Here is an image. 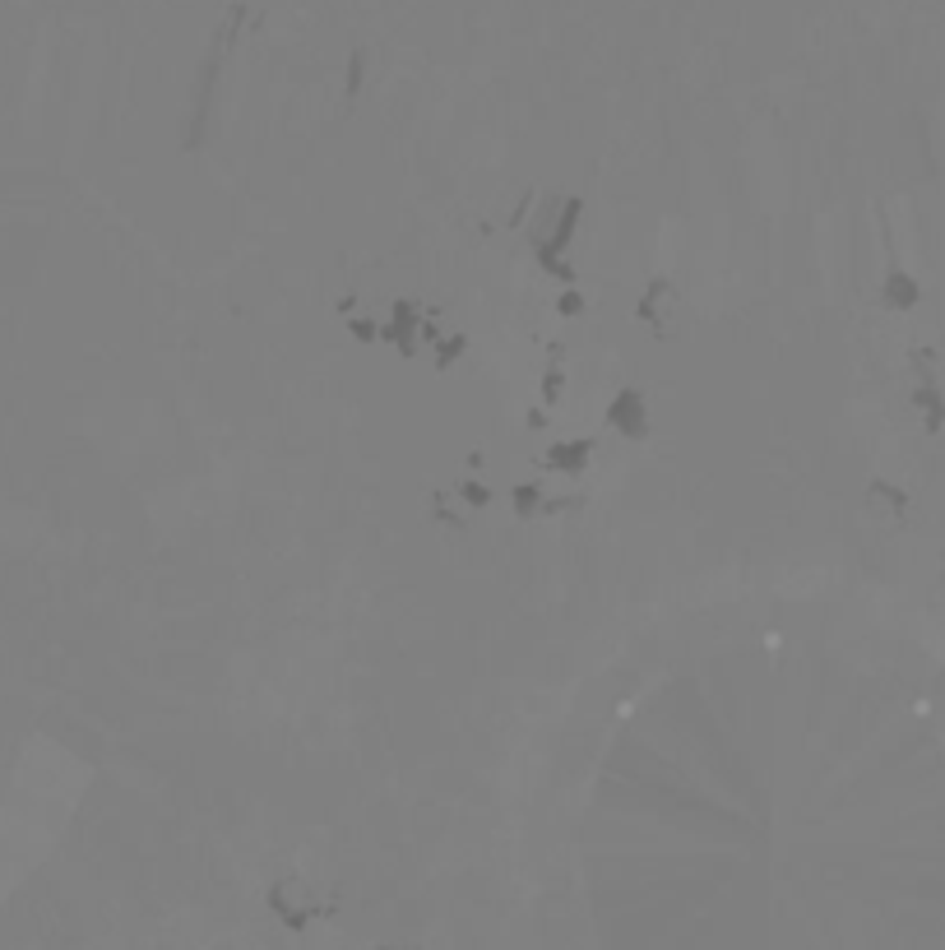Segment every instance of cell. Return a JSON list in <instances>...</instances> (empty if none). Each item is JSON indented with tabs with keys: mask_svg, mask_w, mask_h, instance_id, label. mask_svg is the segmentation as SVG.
I'll return each instance as SVG.
<instances>
[{
	"mask_svg": "<svg viewBox=\"0 0 945 950\" xmlns=\"http://www.w3.org/2000/svg\"><path fill=\"white\" fill-rule=\"evenodd\" d=\"M265 904L269 913L278 918V927H288L292 937H302V932H311L320 918H329V909L334 904H325L320 895H311V890L297 881V876H288V881H274V886L265 890Z\"/></svg>",
	"mask_w": 945,
	"mask_h": 950,
	"instance_id": "obj_1",
	"label": "cell"
},
{
	"mask_svg": "<svg viewBox=\"0 0 945 950\" xmlns=\"http://www.w3.org/2000/svg\"><path fill=\"white\" fill-rule=\"evenodd\" d=\"M607 422H612V427H617L621 436L640 441L644 431H649V408H644V394L621 390L617 399H612V408H607Z\"/></svg>",
	"mask_w": 945,
	"mask_h": 950,
	"instance_id": "obj_2",
	"label": "cell"
},
{
	"mask_svg": "<svg viewBox=\"0 0 945 950\" xmlns=\"http://www.w3.org/2000/svg\"><path fill=\"white\" fill-rule=\"evenodd\" d=\"M380 334H385L390 343H399V348L413 357L417 353V339H413V334H417V306L413 302H399V306H394V316H390V325H385Z\"/></svg>",
	"mask_w": 945,
	"mask_h": 950,
	"instance_id": "obj_3",
	"label": "cell"
},
{
	"mask_svg": "<svg viewBox=\"0 0 945 950\" xmlns=\"http://www.w3.org/2000/svg\"><path fill=\"white\" fill-rule=\"evenodd\" d=\"M589 455H593V441H566L547 450V464L561 473H584L589 469Z\"/></svg>",
	"mask_w": 945,
	"mask_h": 950,
	"instance_id": "obj_4",
	"label": "cell"
},
{
	"mask_svg": "<svg viewBox=\"0 0 945 950\" xmlns=\"http://www.w3.org/2000/svg\"><path fill=\"white\" fill-rule=\"evenodd\" d=\"M918 297H922L918 283L908 279V274H899V269L890 274V279H885V302H890V306H913Z\"/></svg>",
	"mask_w": 945,
	"mask_h": 950,
	"instance_id": "obj_5",
	"label": "cell"
},
{
	"mask_svg": "<svg viewBox=\"0 0 945 950\" xmlns=\"http://www.w3.org/2000/svg\"><path fill=\"white\" fill-rule=\"evenodd\" d=\"M547 501H552V496L542 492V487H533V482L529 487H515V510L519 515H547Z\"/></svg>",
	"mask_w": 945,
	"mask_h": 950,
	"instance_id": "obj_6",
	"label": "cell"
},
{
	"mask_svg": "<svg viewBox=\"0 0 945 950\" xmlns=\"http://www.w3.org/2000/svg\"><path fill=\"white\" fill-rule=\"evenodd\" d=\"M913 404H922V408H927V427H941V394H936L932 390V385H922V390L918 394H913Z\"/></svg>",
	"mask_w": 945,
	"mask_h": 950,
	"instance_id": "obj_7",
	"label": "cell"
},
{
	"mask_svg": "<svg viewBox=\"0 0 945 950\" xmlns=\"http://www.w3.org/2000/svg\"><path fill=\"white\" fill-rule=\"evenodd\" d=\"M459 496H464L468 506H487V501H492V487H487V482L464 478V482H459Z\"/></svg>",
	"mask_w": 945,
	"mask_h": 950,
	"instance_id": "obj_8",
	"label": "cell"
},
{
	"mask_svg": "<svg viewBox=\"0 0 945 950\" xmlns=\"http://www.w3.org/2000/svg\"><path fill=\"white\" fill-rule=\"evenodd\" d=\"M348 334H353V339H366V343H371V339H380L376 320H362V316H357V320H348Z\"/></svg>",
	"mask_w": 945,
	"mask_h": 950,
	"instance_id": "obj_9",
	"label": "cell"
},
{
	"mask_svg": "<svg viewBox=\"0 0 945 950\" xmlns=\"http://www.w3.org/2000/svg\"><path fill=\"white\" fill-rule=\"evenodd\" d=\"M459 353H464V339L454 334V339H445L441 348H436V362H441V367H450V362H454V357H459Z\"/></svg>",
	"mask_w": 945,
	"mask_h": 950,
	"instance_id": "obj_10",
	"label": "cell"
},
{
	"mask_svg": "<svg viewBox=\"0 0 945 950\" xmlns=\"http://www.w3.org/2000/svg\"><path fill=\"white\" fill-rule=\"evenodd\" d=\"M561 311H566V316L584 311V297H580V292H566V297H561Z\"/></svg>",
	"mask_w": 945,
	"mask_h": 950,
	"instance_id": "obj_11",
	"label": "cell"
},
{
	"mask_svg": "<svg viewBox=\"0 0 945 950\" xmlns=\"http://www.w3.org/2000/svg\"><path fill=\"white\" fill-rule=\"evenodd\" d=\"M376 950H422V946H408V941H390V946H376Z\"/></svg>",
	"mask_w": 945,
	"mask_h": 950,
	"instance_id": "obj_12",
	"label": "cell"
}]
</instances>
